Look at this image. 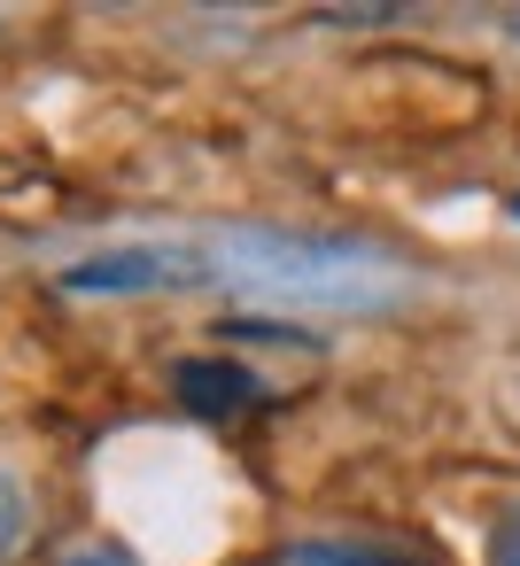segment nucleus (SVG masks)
<instances>
[{"mask_svg":"<svg viewBox=\"0 0 520 566\" xmlns=\"http://www.w3.org/2000/svg\"><path fill=\"white\" fill-rule=\"evenodd\" d=\"M280 566H419V558L381 551V543H334V535H311V543H288Z\"/></svg>","mask_w":520,"mask_h":566,"instance_id":"nucleus-4","label":"nucleus"},{"mask_svg":"<svg viewBox=\"0 0 520 566\" xmlns=\"http://www.w3.org/2000/svg\"><path fill=\"white\" fill-rule=\"evenodd\" d=\"M489 566H520V504L497 520V535H489Z\"/></svg>","mask_w":520,"mask_h":566,"instance_id":"nucleus-6","label":"nucleus"},{"mask_svg":"<svg viewBox=\"0 0 520 566\" xmlns=\"http://www.w3.org/2000/svg\"><path fill=\"white\" fill-rule=\"evenodd\" d=\"M63 566H141V558H133L125 543H79V551H71Z\"/></svg>","mask_w":520,"mask_h":566,"instance_id":"nucleus-7","label":"nucleus"},{"mask_svg":"<svg viewBox=\"0 0 520 566\" xmlns=\"http://www.w3.org/2000/svg\"><path fill=\"white\" fill-rule=\"evenodd\" d=\"M505 32H512V40H520V9H512V17H505Z\"/></svg>","mask_w":520,"mask_h":566,"instance_id":"nucleus-8","label":"nucleus"},{"mask_svg":"<svg viewBox=\"0 0 520 566\" xmlns=\"http://www.w3.org/2000/svg\"><path fill=\"white\" fill-rule=\"evenodd\" d=\"M24 543H32V489L0 465V566H9Z\"/></svg>","mask_w":520,"mask_h":566,"instance_id":"nucleus-5","label":"nucleus"},{"mask_svg":"<svg viewBox=\"0 0 520 566\" xmlns=\"http://www.w3.org/2000/svg\"><path fill=\"white\" fill-rule=\"evenodd\" d=\"M210 249L202 241H117L94 249L63 272L71 295H179V287H210Z\"/></svg>","mask_w":520,"mask_h":566,"instance_id":"nucleus-2","label":"nucleus"},{"mask_svg":"<svg viewBox=\"0 0 520 566\" xmlns=\"http://www.w3.org/2000/svg\"><path fill=\"white\" fill-rule=\"evenodd\" d=\"M210 272L226 287L249 295H280V303H319V311H388L412 295V272L396 256H381L373 241H334V233H264V226H233L210 233Z\"/></svg>","mask_w":520,"mask_h":566,"instance_id":"nucleus-1","label":"nucleus"},{"mask_svg":"<svg viewBox=\"0 0 520 566\" xmlns=\"http://www.w3.org/2000/svg\"><path fill=\"white\" fill-rule=\"evenodd\" d=\"M512 226H520V202H512Z\"/></svg>","mask_w":520,"mask_h":566,"instance_id":"nucleus-9","label":"nucleus"},{"mask_svg":"<svg viewBox=\"0 0 520 566\" xmlns=\"http://www.w3.org/2000/svg\"><path fill=\"white\" fill-rule=\"evenodd\" d=\"M171 396H179L195 419H241V411L264 396V380H257L241 357H187V365L171 373Z\"/></svg>","mask_w":520,"mask_h":566,"instance_id":"nucleus-3","label":"nucleus"}]
</instances>
